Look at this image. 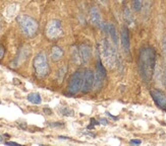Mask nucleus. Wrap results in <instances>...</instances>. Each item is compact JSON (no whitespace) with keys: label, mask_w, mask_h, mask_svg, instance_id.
<instances>
[{"label":"nucleus","mask_w":166,"mask_h":146,"mask_svg":"<svg viewBox=\"0 0 166 146\" xmlns=\"http://www.w3.org/2000/svg\"><path fill=\"white\" fill-rule=\"evenodd\" d=\"M156 67V51L153 47L145 46L141 48L138 58V68L141 77L146 83L152 80Z\"/></svg>","instance_id":"1"},{"label":"nucleus","mask_w":166,"mask_h":146,"mask_svg":"<svg viewBox=\"0 0 166 146\" xmlns=\"http://www.w3.org/2000/svg\"><path fill=\"white\" fill-rule=\"evenodd\" d=\"M99 51L104 66L108 69L114 68L116 66L118 54L116 52V49L114 47L113 43H110V41L107 38H104L101 42Z\"/></svg>","instance_id":"2"},{"label":"nucleus","mask_w":166,"mask_h":146,"mask_svg":"<svg viewBox=\"0 0 166 146\" xmlns=\"http://www.w3.org/2000/svg\"><path fill=\"white\" fill-rule=\"evenodd\" d=\"M17 21L24 36L33 38L37 35L39 26H38V22L36 21V19H33L32 16L28 14H19L17 16Z\"/></svg>","instance_id":"3"},{"label":"nucleus","mask_w":166,"mask_h":146,"mask_svg":"<svg viewBox=\"0 0 166 146\" xmlns=\"http://www.w3.org/2000/svg\"><path fill=\"white\" fill-rule=\"evenodd\" d=\"M33 66L37 77L45 78L50 73V66L48 63V58L44 52H40L36 55L33 61Z\"/></svg>","instance_id":"4"},{"label":"nucleus","mask_w":166,"mask_h":146,"mask_svg":"<svg viewBox=\"0 0 166 146\" xmlns=\"http://www.w3.org/2000/svg\"><path fill=\"white\" fill-rule=\"evenodd\" d=\"M84 70L78 69L71 75L68 82V86H67V93L69 95H75L78 91L82 90L83 81H84Z\"/></svg>","instance_id":"5"},{"label":"nucleus","mask_w":166,"mask_h":146,"mask_svg":"<svg viewBox=\"0 0 166 146\" xmlns=\"http://www.w3.org/2000/svg\"><path fill=\"white\" fill-rule=\"evenodd\" d=\"M105 78H106V68L102 62V59L99 57L96 65V70L94 73V90L99 91L103 87Z\"/></svg>","instance_id":"6"},{"label":"nucleus","mask_w":166,"mask_h":146,"mask_svg":"<svg viewBox=\"0 0 166 146\" xmlns=\"http://www.w3.org/2000/svg\"><path fill=\"white\" fill-rule=\"evenodd\" d=\"M47 38L49 40H57L63 35V30H62V24L59 19H52L48 22L45 31Z\"/></svg>","instance_id":"7"},{"label":"nucleus","mask_w":166,"mask_h":146,"mask_svg":"<svg viewBox=\"0 0 166 146\" xmlns=\"http://www.w3.org/2000/svg\"><path fill=\"white\" fill-rule=\"evenodd\" d=\"M99 28L103 33L110 36L111 42L114 44V46H117V43H118L119 38H118V33H117V30H116L115 26H114L113 24H111V22L102 21V24H101V26Z\"/></svg>","instance_id":"8"},{"label":"nucleus","mask_w":166,"mask_h":146,"mask_svg":"<svg viewBox=\"0 0 166 146\" xmlns=\"http://www.w3.org/2000/svg\"><path fill=\"white\" fill-rule=\"evenodd\" d=\"M150 94L152 96V100L156 104L157 107L161 110L166 111V93L160 89H152L150 91Z\"/></svg>","instance_id":"9"},{"label":"nucleus","mask_w":166,"mask_h":146,"mask_svg":"<svg viewBox=\"0 0 166 146\" xmlns=\"http://www.w3.org/2000/svg\"><path fill=\"white\" fill-rule=\"evenodd\" d=\"M94 86V72L91 69L85 70L84 81H83L82 91L84 93H88Z\"/></svg>","instance_id":"10"},{"label":"nucleus","mask_w":166,"mask_h":146,"mask_svg":"<svg viewBox=\"0 0 166 146\" xmlns=\"http://www.w3.org/2000/svg\"><path fill=\"white\" fill-rule=\"evenodd\" d=\"M120 42H121L122 49L126 55L131 56V41H129V33L127 26H122L120 31Z\"/></svg>","instance_id":"11"},{"label":"nucleus","mask_w":166,"mask_h":146,"mask_svg":"<svg viewBox=\"0 0 166 146\" xmlns=\"http://www.w3.org/2000/svg\"><path fill=\"white\" fill-rule=\"evenodd\" d=\"M78 52H80V62L82 64H87L92 56V49L91 46L87 43H82L78 45Z\"/></svg>","instance_id":"12"},{"label":"nucleus","mask_w":166,"mask_h":146,"mask_svg":"<svg viewBox=\"0 0 166 146\" xmlns=\"http://www.w3.org/2000/svg\"><path fill=\"white\" fill-rule=\"evenodd\" d=\"M89 21L91 22L92 26H97L99 28L102 24V16H101V13L99 9H98L96 6H92L89 10Z\"/></svg>","instance_id":"13"},{"label":"nucleus","mask_w":166,"mask_h":146,"mask_svg":"<svg viewBox=\"0 0 166 146\" xmlns=\"http://www.w3.org/2000/svg\"><path fill=\"white\" fill-rule=\"evenodd\" d=\"M63 57V50L59 46H53L51 49V59L54 62H58Z\"/></svg>","instance_id":"14"},{"label":"nucleus","mask_w":166,"mask_h":146,"mask_svg":"<svg viewBox=\"0 0 166 146\" xmlns=\"http://www.w3.org/2000/svg\"><path fill=\"white\" fill-rule=\"evenodd\" d=\"M123 15V19H124L125 24H127L129 26H134V17L132 13V10L129 9V7H124L122 12Z\"/></svg>","instance_id":"15"},{"label":"nucleus","mask_w":166,"mask_h":146,"mask_svg":"<svg viewBox=\"0 0 166 146\" xmlns=\"http://www.w3.org/2000/svg\"><path fill=\"white\" fill-rule=\"evenodd\" d=\"M28 55H29V50H28V49L22 48L21 51H19V54L17 55V59H15V65H14V66H19V65L21 64L22 61H24V60L27 59Z\"/></svg>","instance_id":"16"},{"label":"nucleus","mask_w":166,"mask_h":146,"mask_svg":"<svg viewBox=\"0 0 166 146\" xmlns=\"http://www.w3.org/2000/svg\"><path fill=\"white\" fill-rule=\"evenodd\" d=\"M27 98H28V100L30 103H32L34 105H40L42 102V98L41 95H40L38 93H31L28 94V96H27Z\"/></svg>","instance_id":"17"},{"label":"nucleus","mask_w":166,"mask_h":146,"mask_svg":"<svg viewBox=\"0 0 166 146\" xmlns=\"http://www.w3.org/2000/svg\"><path fill=\"white\" fill-rule=\"evenodd\" d=\"M66 72H67V66L61 67V68L58 70V72H57V81L59 82V83H61V82L63 81L64 77H65V75H66Z\"/></svg>","instance_id":"18"},{"label":"nucleus","mask_w":166,"mask_h":146,"mask_svg":"<svg viewBox=\"0 0 166 146\" xmlns=\"http://www.w3.org/2000/svg\"><path fill=\"white\" fill-rule=\"evenodd\" d=\"M132 6L136 12H140L143 8V0H132Z\"/></svg>","instance_id":"19"},{"label":"nucleus","mask_w":166,"mask_h":146,"mask_svg":"<svg viewBox=\"0 0 166 146\" xmlns=\"http://www.w3.org/2000/svg\"><path fill=\"white\" fill-rule=\"evenodd\" d=\"M73 60L75 63H82L80 62V52H78V47H75L73 49Z\"/></svg>","instance_id":"20"},{"label":"nucleus","mask_w":166,"mask_h":146,"mask_svg":"<svg viewBox=\"0 0 166 146\" xmlns=\"http://www.w3.org/2000/svg\"><path fill=\"white\" fill-rule=\"evenodd\" d=\"M60 113L63 116L70 117V116H73V110L70 109V108L64 107V108H62V109H60Z\"/></svg>","instance_id":"21"},{"label":"nucleus","mask_w":166,"mask_h":146,"mask_svg":"<svg viewBox=\"0 0 166 146\" xmlns=\"http://www.w3.org/2000/svg\"><path fill=\"white\" fill-rule=\"evenodd\" d=\"M161 48H162V52L166 57V37L162 39V43H161Z\"/></svg>","instance_id":"22"},{"label":"nucleus","mask_w":166,"mask_h":146,"mask_svg":"<svg viewBox=\"0 0 166 146\" xmlns=\"http://www.w3.org/2000/svg\"><path fill=\"white\" fill-rule=\"evenodd\" d=\"M97 3H99L100 5H102L103 7H107V5H108V2H107V0H95Z\"/></svg>","instance_id":"23"},{"label":"nucleus","mask_w":166,"mask_h":146,"mask_svg":"<svg viewBox=\"0 0 166 146\" xmlns=\"http://www.w3.org/2000/svg\"><path fill=\"white\" fill-rule=\"evenodd\" d=\"M129 143H131V144H133V145H140L141 143H142V141L139 140V139H133V140L129 141Z\"/></svg>","instance_id":"24"},{"label":"nucleus","mask_w":166,"mask_h":146,"mask_svg":"<svg viewBox=\"0 0 166 146\" xmlns=\"http://www.w3.org/2000/svg\"><path fill=\"white\" fill-rule=\"evenodd\" d=\"M49 126L55 128V127H62L63 124H62V123H49Z\"/></svg>","instance_id":"25"},{"label":"nucleus","mask_w":166,"mask_h":146,"mask_svg":"<svg viewBox=\"0 0 166 146\" xmlns=\"http://www.w3.org/2000/svg\"><path fill=\"white\" fill-rule=\"evenodd\" d=\"M4 52H5V51H4V48L1 46V45H0V59H2V58H3Z\"/></svg>","instance_id":"26"},{"label":"nucleus","mask_w":166,"mask_h":146,"mask_svg":"<svg viewBox=\"0 0 166 146\" xmlns=\"http://www.w3.org/2000/svg\"><path fill=\"white\" fill-rule=\"evenodd\" d=\"M44 113H46L47 115H49V116L52 115V111H51L50 109H48V108H45V109H44Z\"/></svg>","instance_id":"27"},{"label":"nucleus","mask_w":166,"mask_h":146,"mask_svg":"<svg viewBox=\"0 0 166 146\" xmlns=\"http://www.w3.org/2000/svg\"><path fill=\"white\" fill-rule=\"evenodd\" d=\"M5 145H19V143L17 142H13V141H6Z\"/></svg>","instance_id":"28"},{"label":"nucleus","mask_w":166,"mask_h":146,"mask_svg":"<svg viewBox=\"0 0 166 146\" xmlns=\"http://www.w3.org/2000/svg\"><path fill=\"white\" fill-rule=\"evenodd\" d=\"M100 124L103 125H108V121L106 119H100Z\"/></svg>","instance_id":"29"},{"label":"nucleus","mask_w":166,"mask_h":146,"mask_svg":"<svg viewBox=\"0 0 166 146\" xmlns=\"http://www.w3.org/2000/svg\"><path fill=\"white\" fill-rule=\"evenodd\" d=\"M163 84L166 87V69L164 70V73H163Z\"/></svg>","instance_id":"30"},{"label":"nucleus","mask_w":166,"mask_h":146,"mask_svg":"<svg viewBox=\"0 0 166 146\" xmlns=\"http://www.w3.org/2000/svg\"><path fill=\"white\" fill-rule=\"evenodd\" d=\"M1 142H3V136L0 135V143H1Z\"/></svg>","instance_id":"31"},{"label":"nucleus","mask_w":166,"mask_h":146,"mask_svg":"<svg viewBox=\"0 0 166 146\" xmlns=\"http://www.w3.org/2000/svg\"><path fill=\"white\" fill-rule=\"evenodd\" d=\"M117 2H119V3H123L124 2V0H116Z\"/></svg>","instance_id":"32"},{"label":"nucleus","mask_w":166,"mask_h":146,"mask_svg":"<svg viewBox=\"0 0 166 146\" xmlns=\"http://www.w3.org/2000/svg\"><path fill=\"white\" fill-rule=\"evenodd\" d=\"M1 28H2V26H1V21H0V31H1Z\"/></svg>","instance_id":"33"},{"label":"nucleus","mask_w":166,"mask_h":146,"mask_svg":"<svg viewBox=\"0 0 166 146\" xmlns=\"http://www.w3.org/2000/svg\"><path fill=\"white\" fill-rule=\"evenodd\" d=\"M0 104H1V102H0Z\"/></svg>","instance_id":"34"}]
</instances>
